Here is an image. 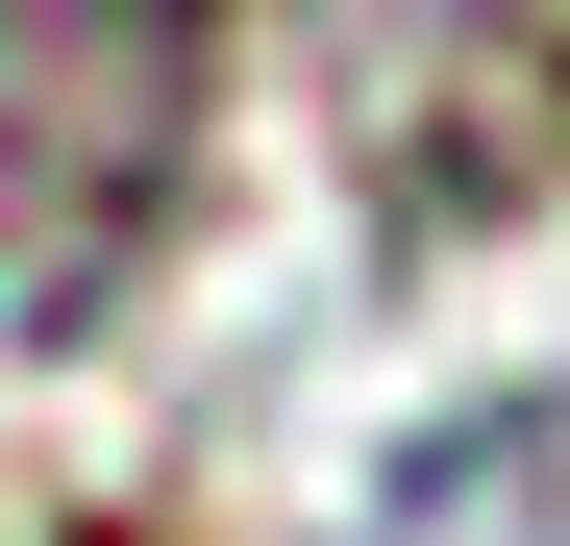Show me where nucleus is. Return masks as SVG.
Here are the masks:
<instances>
[{
	"instance_id": "nucleus-1",
	"label": "nucleus",
	"mask_w": 570,
	"mask_h": 546,
	"mask_svg": "<svg viewBox=\"0 0 570 546\" xmlns=\"http://www.w3.org/2000/svg\"><path fill=\"white\" fill-rule=\"evenodd\" d=\"M199 174V0H0V348H75Z\"/></svg>"
}]
</instances>
